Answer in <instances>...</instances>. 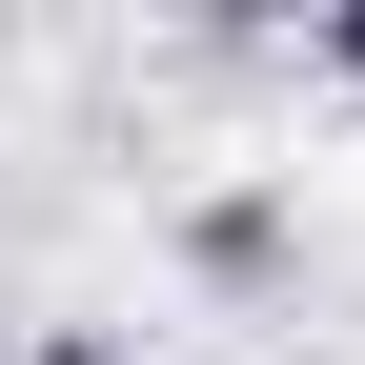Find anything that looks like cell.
Here are the masks:
<instances>
[{"label":"cell","mask_w":365,"mask_h":365,"mask_svg":"<svg viewBox=\"0 0 365 365\" xmlns=\"http://www.w3.org/2000/svg\"><path fill=\"white\" fill-rule=\"evenodd\" d=\"M182 264H203V284H264V264H284V203H264V182H223V203L182 223Z\"/></svg>","instance_id":"1"},{"label":"cell","mask_w":365,"mask_h":365,"mask_svg":"<svg viewBox=\"0 0 365 365\" xmlns=\"http://www.w3.org/2000/svg\"><path fill=\"white\" fill-rule=\"evenodd\" d=\"M325 61H345V81H365V0H345V21H325Z\"/></svg>","instance_id":"2"}]
</instances>
